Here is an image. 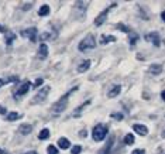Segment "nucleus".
<instances>
[{"label": "nucleus", "mask_w": 165, "mask_h": 154, "mask_svg": "<svg viewBox=\"0 0 165 154\" xmlns=\"http://www.w3.org/2000/svg\"><path fill=\"white\" fill-rule=\"evenodd\" d=\"M58 147L62 148V150H66V148L71 147V141H69L66 137H61L59 140H58Z\"/></svg>", "instance_id": "f8f14e48"}, {"label": "nucleus", "mask_w": 165, "mask_h": 154, "mask_svg": "<svg viewBox=\"0 0 165 154\" xmlns=\"http://www.w3.org/2000/svg\"><path fill=\"white\" fill-rule=\"evenodd\" d=\"M14 40H16V34H13V32H6L4 34V42L7 45H11L14 42Z\"/></svg>", "instance_id": "f3484780"}, {"label": "nucleus", "mask_w": 165, "mask_h": 154, "mask_svg": "<svg viewBox=\"0 0 165 154\" xmlns=\"http://www.w3.org/2000/svg\"><path fill=\"white\" fill-rule=\"evenodd\" d=\"M20 117H21V113H18V112H10L8 114H6V120H8V122L17 120V119H20Z\"/></svg>", "instance_id": "a211bd4d"}, {"label": "nucleus", "mask_w": 165, "mask_h": 154, "mask_svg": "<svg viewBox=\"0 0 165 154\" xmlns=\"http://www.w3.org/2000/svg\"><path fill=\"white\" fill-rule=\"evenodd\" d=\"M124 143H126V144H133L134 143V136L133 134H130V133L126 134V137H124Z\"/></svg>", "instance_id": "5701e85b"}, {"label": "nucleus", "mask_w": 165, "mask_h": 154, "mask_svg": "<svg viewBox=\"0 0 165 154\" xmlns=\"http://www.w3.org/2000/svg\"><path fill=\"white\" fill-rule=\"evenodd\" d=\"M73 90H76V88H73V89H71L66 95H63L58 102H55V105L52 106V113L54 114H61L66 109V105H68V99H69V95H71Z\"/></svg>", "instance_id": "f257e3e1"}, {"label": "nucleus", "mask_w": 165, "mask_h": 154, "mask_svg": "<svg viewBox=\"0 0 165 154\" xmlns=\"http://www.w3.org/2000/svg\"><path fill=\"white\" fill-rule=\"evenodd\" d=\"M42 82H44V79H42V78H37V81L34 82V86H39Z\"/></svg>", "instance_id": "cd10ccee"}, {"label": "nucleus", "mask_w": 165, "mask_h": 154, "mask_svg": "<svg viewBox=\"0 0 165 154\" xmlns=\"http://www.w3.org/2000/svg\"><path fill=\"white\" fill-rule=\"evenodd\" d=\"M21 35L25 37V38H28L32 42H35L37 41V28L35 27H28V28H25V30L21 31Z\"/></svg>", "instance_id": "423d86ee"}, {"label": "nucleus", "mask_w": 165, "mask_h": 154, "mask_svg": "<svg viewBox=\"0 0 165 154\" xmlns=\"http://www.w3.org/2000/svg\"><path fill=\"white\" fill-rule=\"evenodd\" d=\"M49 86H44V88H41V89L37 92V95L34 96V99H32V102L34 103H41V102H44L45 99H47L48 93H49Z\"/></svg>", "instance_id": "39448f33"}, {"label": "nucleus", "mask_w": 165, "mask_h": 154, "mask_svg": "<svg viewBox=\"0 0 165 154\" xmlns=\"http://www.w3.org/2000/svg\"><path fill=\"white\" fill-rule=\"evenodd\" d=\"M0 154H7V151H6V150H3V148H0Z\"/></svg>", "instance_id": "473e14b6"}, {"label": "nucleus", "mask_w": 165, "mask_h": 154, "mask_svg": "<svg viewBox=\"0 0 165 154\" xmlns=\"http://www.w3.org/2000/svg\"><path fill=\"white\" fill-rule=\"evenodd\" d=\"M89 68H90V61H89V59H85V61H82V62L78 65V72L83 73V72H86Z\"/></svg>", "instance_id": "9b49d317"}, {"label": "nucleus", "mask_w": 165, "mask_h": 154, "mask_svg": "<svg viewBox=\"0 0 165 154\" xmlns=\"http://www.w3.org/2000/svg\"><path fill=\"white\" fill-rule=\"evenodd\" d=\"M137 40H138V35H137V34H130V44H131V45H134Z\"/></svg>", "instance_id": "a878e982"}, {"label": "nucleus", "mask_w": 165, "mask_h": 154, "mask_svg": "<svg viewBox=\"0 0 165 154\" xmlns=\"http://www.w3.org/2000/svg\"><path fill=\"white\" fill-rule=\"evenodd\" d=\"M131 154H145V150L144 148H138V150H134Z\"/></svg>", "instance_id": "bb28decb"}, {"label": "nucleus", "mask_w": 165, "mask_h": 154, "mask_svg": "<svg viewBox=\"0 0 165 154\" xmlns=\"http://www.w3.org/2000/svg\"><path fill=\"white\" fill-rule=\"evenodd\" d=\"M48 137H49V130L48 129H42L41 131H39V134H38L39 140H47Z\"/></svg>", "instance_id": "412c9836"}, {"label": "nucleus", "mask_w": 165, "mask_h": 154, "mask_svg": "<svg viewBox=\"0 0 165 154\" xmlns=\"http://www.w3.org/2000/svg\"><path fill=\"white\" fill-rule=\"evenodd\" d=\"M32 131V126L31 124H28V123H24L20 126V133L23 134V136H27V134H30Z\"/></svg>", "instance_id": "4468645a"}, {"label": "nucleus", "mask_w": 165, "mask_h": 154, "mask_svg": "<svg viewBox=\"0 0 165 154\" xmlns=\"http://www.w3.org/2000/svg\"><path fill=\"white\" fill-rule=\"evenodd\" d=\"M96 47V41H94V37L93 35H86L83 40L79 42L78 45V49L82 51V52H86L89 49H93Z\"/></svg>", "instance_id": "7ed1b4c3"}, {"label": "nucleus", "mask_w": 165, "mask_h": 154, "mask_svg": "<svg viewBox=\"0 0 165 154\" xmlns=\"http://www.w3.org/2000/svg\"><path fill=\"white\" fill-rule=\"evenodd\" d=\"M0 113H1V114L7 113V112H6V109H4V107H3V106H0Z\"/></svg>", "instance_id": "7c9ffc66"}, {"label": "nucleus", "mask_w": 165, "mask_h": 154, "mask_svg": "<svg viewBox=\"0 0 165 154\" xmlns=\"http://www.w3.org/2000/svg\"><path fill=\"white\" fill-rule=\"evenodd\" d=\"M49 11H51L49 6H48V4H44V6H41V7H39L38 14L41 17H44V16H48V14H49Z\"/></svg>", "instance_id": "6ab92c4d"}, {"label": "nucleus", "mask_w": 165, "mask_h": 154, "mask_svg": "<svg viewBox=\"0 0 165 154\" xmlns=\"http://www.w3.org/2000/svg\"><path fill=\"white\" fill-rule=\"evenodd\" d=\"M120 90H121V86L120 85H114V86H111L110 90L107 92V96L109 97H116L120 93Z\"/></svg>", "instance_id": "ddd939ff"}, {"label": "nucleus", "mask_w": 165, "mask_h": 154, "mask_svg": "<svg viewBox=\"0 0 165 154\" xmlns=\"http://www.w3.org/2000/svg\"><path fill=\"white\" fill-rule=\"evenodd\" d=\"M107 126L106 124H97L93 127V131H92V136H93V140L94 141H102L106 138L107 136Z\"/></svg>", "instance_id": "f03ea898"}, {"label": "nucleus", "mask_w": 165, "mask_h": 154, "mask_svg": "<svg viewBox=\"0 0 165 154\" xmlns=\"http://www.w3.org/2000/svg\"><path fill=\"white\" fill-rule=\"evenodd\" d=\"M3 85H4V81H3V79H0V88H1Z\"/></svg>", "instance_id": "c9c22d12"}, {"label": "nucleus", "mask_w": 165, "mask_h": 154, "mask_svg": "<svg viewBox=\"0 0 165 154\" xmlns=\"http://www.w3.org/2000/svg\"><path fill=\"white\" fill-rule=\"evenodd\" d=\"M161 17H162V20L165 21V11H162V14H161Z\"/></svg>", "instance_id": "e433bc0d"}, {"label": "nucleus", "mask_w": 165, "mask_h": 154, "mask_svg": "<svg viewBox=\"0 0 165 154\" xmlns=\"http://www.w3.org/2000/svg\"><path fill=\"white\" fill-rule=\"evenodd\" d=\"M161 97H162V100H165V90H162V93H161Z\"/></svg>", "instance_id": "2f4dec72"}, {"label": "nucleus", "mask_w": 165, "mask_h": 154, "mask_svg": "<svg viewBox=\"0 0 165 154\" xmlns=\"http://www.w3.org/2000/svg\"><path fill=\"white\" fill-rule=\"evenodd\" d=\"M37 57H38L39 59H45V58L48 57V45L45 44V42H42V44L39 45L38 52H37Z\"/></svg>", "instance_id": "1a4fd4ad"}, {"label": "nucleus", "mask_w": 165, "mask_h": 154, "mask_svg": "<svg viewBox=\"0 0 165 154\" xmlns=\"http://www.w3.org/2000/svg\"><path fill=\"white\" fill-rule=\"evenodd\" d=\"M89 103H90V100H86V102H85V103H83L82 106H79L78 109H75V112H73V116H75V117H76V116H79V114H80V110H82V109H83L85 106L89 105Z\"/></svg>", "instance_id": "4be33fe9"}, {"label": "nucleus", "mask_w": 165, "mask_h": 154, "mask_svg": "<svg viewBox=\"0 0 165 154\" xmlns=\"http://www.w3.org/2000/svg\"><path fill=\"white\" fill-rule=\"evenodd\" d=\"M117 28H118V30H123V31H126V32H128V31H130V30L127 28L126 25H121V24H118V25H117Z\"/></svg>", "instance_id": "c85d7f7f"}, {"label": "nucleus", "mask_w": 165, "mask_h": 154, "mask_svg": "<svg viewBox=\"0 0 165 154\" xmlns=\"http://www.w3.org/2000/svg\"><path fill=\"white\" fill-rule=\"evenodd\" d=\"M113 143H114V138L110 137L109 140H107V143H106L104 148H103V150H102V151H100L99 154H109V153H110V150H111V146H113Z\"/></svg>", "instance_id": "dca6fc26"}, {"label": "nucleus", "mask_w": 165, "mask_h": 154, "mask_svg": "<svg viewBox=\"0 0 165 154\" xmlns=\"http://www.w3.org/2000/svg\"><path fill=\"white\" fill-rule=\"evenodd\" d=\"M116 4H113V6H110V7H107L106 10H103L102 14H99V16L96 17V20H94V25L96 27H99V25H102L104 21H106V18H107V14H109V11L111 10V7H114Z\"/></svg>", "instance_id": "0eeeda50"}, {"label": "nucleus", "mask_w": 165, "mask_h": 154, "mask_svg": "<svg viewBox=\"0 0 165 154\" xmlns=\"http://www.w3.org/2000/svg\"><path fill=\"white\" fill-rule=\"evenodd\" d=\"M80 151H82V147L79 146V144H78V146H73L71 148V153L72 154H80Z\"/></svg>", "instance_id": "393cba45"}, {"label": "nucleus", "mask_w": 165, "mask_h": 154, "mask_svg": "<svg viewBox=\"0 0 165 154\" xmlns=\"http://www.w3.org/2000/svg\"><path fill=\"white\" fill-rule=\"evenodd\" d=\"M113 41H116V37H113V35H106V34L100 35V45H104L107 42H113Z\"/></svg>", "instance_id": "2eb2a0df"}, {"label": "nucleus", "mask_w": 165, "mask_h": 154, "mask_svg": "<svg viewBox=\"0 0 165 154\" xmlns=\"http://www.w3.org/2000/svg\"><path fill=\"white\" fill-rule=\"evenodd\" d=\"M145 41H151L155 47H158L159 45V35L157 32H149V34L145 35Z\"/></svg>", "instance_id": "9d476101"}, {"label": "nucleus", "mask_w": 165, "mask_h": 154, "mask_svg": "<svg viewBox=\"0 0 165 154\" xmlns=\"http://www.w3.org/2000/svg\"><path fill=\"white\" fill-rule=\"evenodd\" d=\"M23 154H37V151H27V153H23Z\"/></svg>", "instance_id": "72a5a7b5"}, {"label": "nucleus", "mask_w": 165, "mask_h": 154, "mask_svg": "<svg viewBox=\"0 0 165 154\" xmlns=\"http://www.w3.org/2000/svg\"><path fill=\"white\" fill-rule=\"evenodd\" d=\"M47 151H48V154H58V150H56V147L52 146V144H49V146L47 147Z\"/></svg>", "instance_id": "b1692460"}, {"label": "nucleus", "mask_w": 165, "mask_h": 154, "mask_svg": "<svg viewBox=\"0 0 165 154\" xmlns=\"http://www.w3.org/2000/svg\"><path fill=\"white\" fill-rule=\"evenodd\" d=\"M133 130L135 131V133H138L140 136H147V134H148V129H147L145 124L135 123V124H133Z\"/></svg>", "instance_id": "6e6552de"}, {"label": "nucleus", "mask_w": 165, "mask_h": 154, "mask_svg": "<svg viewBox=\"0 0 165 154\" xmlns=\"http://www.w3.org/2000/svg\"><path fill=\"white\" fill-rule=\"evenodd\" d=\"M162 137L165 138V130H164V131H162Z\"/></svg>", "instance_id": "4c0bfd02"}, {"label": "nucleus", "mask_w": 165, "mask_h": 154, "mask_svg": "<svg viewBox=\"0 0 165 154\" xmlns=\"http://www.w3.org/2000/svg\"><path fill=\"white\" fill-rule=\"evenodd\" d=\"M30 88H31V82H30V81L23 82V83L18 86V89H16V92H14V95H13V96H14V99H16V100H18L20 97L24 96V95H25V93L30 90Z\"/></svg>", "instance_id": "20e7f679"}, {"label": "nucleus", "mask_w": 165, "mask_h": 154, "mask_svg": "<svg viewBox=\"0 0 165 154\" xmlns=\"http://www.w3.org/2000/svg\"><path fill=\"white\" fill-rule=\"evenodd\" d=\"M111 116H113L114 119H118V120L123 119V114H118V113H111Z\"/></svg>", "instance_id": "c756f323"}, {"label": "nucleus", "mask_w": 165, "mask_h": 154, "mask_svg": "<svg viewBox=\"0 0 165 154\" xmlns=\"http://www.w3.org/2000/svg\"><path fill=\"white\" fill-rule=\"evenodd\" d=\"M149 72L152 75H158V73L162 72V66L161 65H151L149 66Z\"/></svg>", "instance_id": "aec40b11"}, {"label": "nucleus", "mask_w": 165, "mask_h": 154, "mask_svg": "<svg viewBox=\"0 0 165 154\" xmlns=\"http://www.w3.org/2000/svg\"><path fill=\"white\" fill-rule=\"evenodd\" d=\"M0 31H1V32H6V28H4V27H1V25H0Z\"/></svg>", "instance_id": "f704fd0d"}]
</instances>
